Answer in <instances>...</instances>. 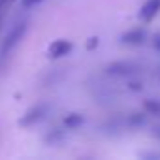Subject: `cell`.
<instances>
[{
  "mask_svg": "<svg viewBox=\"0 0 160 160\" xmlns=\"http://www.w3.org/2000/svg\"><path fill=\"white\" fill-rule=\"evenodd\" d=\"M27 30H28V23L27 21H23V23H17L10 32H8V36L4 38V42H2V47H0V57H8L21 42H23V38L27 36Z\"/></svg>",
  "mask_w": 160,
  "mask_h": 160,
  "instance_id": "1",
  "label": "cell"
},
{
  "mask_svg": "<svg viewBox=\"0 0 160 160\" xmlns=\"http://www.w3.org/2000/svg\"><path fill=\"white\" fill-rule=\"evenodd\" d=\"M47 113H49V104L40 102V104L32 106V108H30L21 119H19V126H23V128H30V126L38 124L40 121H43Z\"/></svg>",
  "mask_w": 160,
  "mask_h": 160,
  "instance_id": "2",
  "label": "cell"
},
{
  "mask_svg": "<svg viewBox=\"0 0 160 160\" xmlns=\"http://www.w3.org/2000/svg\"><path fill=\"white\" fill-rule=\"evenodd\" d=\"M139 72V64L134 60H113L106 66V73L117 75V77H128Z\"/></svg>",
  "mask_w": 160,
  "mask_h": 160,
  "instance_id": "3",
  "label": "cell"
},
{
  "mask_svg": "<svg viewBox=\"0 0 160 160\" xmlns=\"http://www.w3.org/2000/svg\"><path fill=\"white\" fill-rule=\"evenodd\" d=\"M72 49H73V43L72 42H68V40H55L49 45V49H47V57L51 60H57V58H62V57L70 55Z\"/></svg>",
  "mask_w": 160,
  "mask_h": 160,
  "instance_id": "4",
  "label": "cell"
},
{
  "mask_svg": "<svg viewBox=\"0 0 160 160\" xmlns=\"http://www.w3.org/2000/svg\"><path fill=\"white\" fill-rule=\"evenodd\" d=\"M145 40H147V32L141 27L130 28L121 36V43H124V45H141V43H145Z\"/></svg>",
  "mask_w": 160,
  "mask_h": 160,
  "instance_id": "5",
  "label": "cell"
},
{
  "mask_svg": "<svg viewBox=\"0 0 160 160\" xmlns=\"http://www.w3.org/2000/svg\"><path fill=\"white\" fill-rule=\"evenodd\" d=\"M160 12V0H147L139 10V19L143 23H151Z\"/></svg>",
  "mask_w": 160,
  "mask_h": 160,
  "instance_id": "6",
  "label": "cell"
},
{
  "mask_svg": "<svg viewBox=\"0 0 160 160\" xmlns=\"http://www.w3.org/2000/svg\"><path fill=\"white\" fill-rule=\"evenodd\" d=\"M83 122H85V117L81 113H68L64 117V121H62V124H64L66 130H77Z\"/></svg>",
  "mask_w": 160,
  "mask_h": 160,
  "instance_id": "7",
  "label": "cell"
},
{
  "mask_svg": "<svg viewBox=\"0 0 160 160\" xmlns=\"http://www.w3.org/2000/svg\"><path fill=\"white\" fill-rule=\"evenodd\" d=\"M145 122H147V113H139V111L130 113V115L126 117V121H124V124H126L128 128H139V126H143Z\"/></svg>",
  "mask_w": 160,
  "mask_h": 160,
  "instance_id": "8",
  "label": "cell"
},
{
  "mask_svg": "<svg viewBox=\"0 0 160 160\" xmlns=\"http://www.w3.org/2000/svg\"><path fill=\"white\" fill-rule=\"evenodd\" d=\"M143 109H145L147 115L160 117V100L158 98H147V100H143Z\"/></svg>",
  "mask_w": 160,
  "mask_h": 160,
  "instance_id": "9",
  "label": "cell"
},
{
  "mask_svg": "<svg viewBox=\"0 0 160 160\" xmlns=\"http://www.w3.org/2000/svg\"><path fill=\"white\" fill-rule=\"evenodd\" d=\"M62 139H64V130H58V128L51 130V132L45 136V143H49V145H57V143H60Z\"/></svg>",
  "mask_w": 160,
  "mask_h": 160,
  "instance_id": "10",
  "label": "cell"
},
{
  "mask_svg": "<svg viewBox=\"0 0 160 160\" xmlns=\"http://www.w3.org/2000/svg\"><path fill=\"white\" fill-rule=\"evenodd\" d=\"M98 43H100V40H98V36H92V38H89V40H87V43H85V47H87V51H94V49L98 47Z\"/></svg>",
  "mask_w": 160,
  "mask_h": 160,
  "instance_id": "11",
  "label": "cell"
},
{
  "mask_svg": "<svg viewBox=\"0 0 160 160\" xmlns=\"http://www.w3.org/2000/svg\"><path fill=\"white\" fill-rule=\"evenodd\" d=\"M151 43H152V47H154V49L160 53V30L152 34V38H151Z\"/></svg>",
  "mask_w": 160,
  "mask_h": 160,
  "instance_id": "12",
  "label": "cell"
},
{
  "mask_svg": "<svg viewBox=\"0 0 160 160\" xmlns=\"http://www.w3.org/2000/svg\"><path fill=\"white\" fill-rule=\"evenodd\" d=\"M43 0H21V6L25 8V10H28V8H32V6H38V4H42Z\"/></svg>",
  "mask_w": 160,
  "mask_h": 160,
  "instance_id": "13",
  "label": "cell"
},
{
  "mask_svg": "<svg viewBox=\"0 0 160 160\" xmlns=\"http://www.w3.org/2000/svg\"><path fill=\"white\" fill-rule=\"evenodd\" d=\"M128 89H130V91H141V89H143V83H141V81H130V83H128Z\"/></svg>",
  "mask_w": 160,
  "mask_h": 160,
  "instance_id": "14",
  "label": "cell"
},
{
  "mask_svg": "<svg viewBox=\"0 0 160 160\" xmlns=\"http://www.w3.org/2000/svg\"><path fill=\"white\" fill-rule=\"evenodd\" d=\"M141 158H160V152H141Z\"/></svg>",
  "mask_w": 160,
  "mask_h": 160,
  "instance_id": "15",
  "label": "cell"
},
{
  "mask_svg": "<svg viewBox=\"0 0 160 160\" xmlns=\"http://www.w3.org/2000/svg\"><path fill=\"white\" fill-rule=\"evenodd\" d=\"M8 2L10 0H0V15H4V10L8 8Z\"/></svg>",
  "mask_w": 160,
  "mask_h": 160,
  "instance_id": "16",
  "label": "cell"
},
{
  "mask_svg": "<svg viewBox=\"0 0 160 160\" xmlns=\"http://www.w3.org/2000/svg\"><path fill=\"white\" fill-rule=\"evenodd\" d=\"M151 132H152V136H154V138H158V139H160V124L152 126V128H151Z\"/></svg>",
  "mask_w": 160,
  "mask_h": 160,
  "instance_id": "17",
  "label": "cell"
},
{
  "mask_svg": "<svg viewBox=\"0 0 160 160\" xmlns=\"http://www.w3.org/2000/svg\"><path fill=\"white\" fill-rule=\"evenodd\" d=\"M2 23H4V15H0V28H2Z\"/></svg>",
  "mask_w": 160,
  "mask_h": 160,
  "instance_id": "18",
  "label": "cell"
},
{
  "mask_svg": "<svg viewBox=\"0 0 160 160\" xmlns=\"http://www.w3.org/2000/svg\"><path fill=\"white\" fill-rule=\"evenodd\" d=\"M10 2H13V0H10Z\"/></svg>",
  "mask_w": 160,
  "mask_h": 160,
  "instance_id": "19",
  "label": "cell"
}]
</instances>
